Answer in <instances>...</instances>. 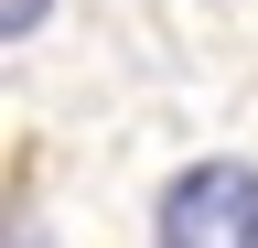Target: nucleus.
Returning <instances> with one entry per match:
<instances>
[{
	"label": "nucleus",
	"instance_id": "obj_2",
	"mask_svg": "<svg viewBox=\"0 0 258 248\" xmlns=\"http://www.w3.org/2000/svg\"><path fill=\"white\" fill-rule=\"evenodd\" d=\"M43 11H54V0H0V33H11V43H22V33H43Z\"/></svg>",
	"mask_w": 258,
	"mask_h": 248
},
{
	"label": "nucleus",
	"instance_id": "obj_1",
	"mask_svg": "<svg viewBox=\"0 0 258 248\" xmlns=\"http://www.w3.org/2000/svg\"><path fill=\"white\" fill-rule=\"evenodd\" d=\"M161 248H258V162H194V173H172Z\"/></svg>",
	"mask_w": 258,
	"mask_h": 248
}]
</instances>
